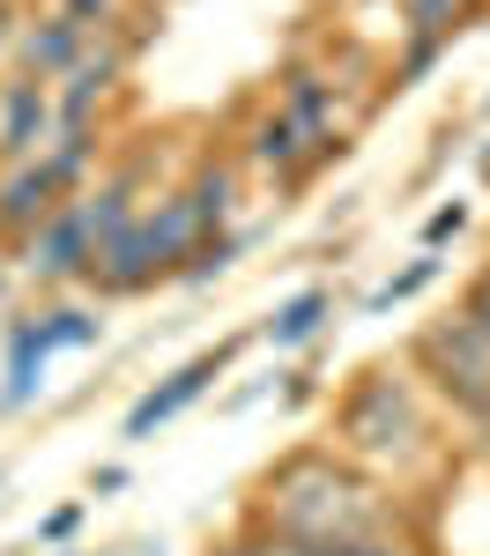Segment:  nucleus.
Listing matches in <instances>:
<instances>
[{"label": "nucleus", "mask_w": 490, "mask_h": 556, "mask_svg": "<svg viewBox=\"0 0 490 556\" xmlns=\"http://www.w3.org/2000/svg\"><path fill=\"white\" fill-rule=\"evenodd\" d=\"M89 267H97V223H89L83 201H67V208L23 245V275H30L38 290H75V282H89Z\"/></svg>", "instance_id": "8"}, {"label": "nucleus", "mask_w": 490, "mask_h": 556, "mask_svg": "<svg viewBox=\"0 0 490 556\" xmlns=\"http://www.w3.org/2000/svg\"><path fill=\"white\" fill-rule=\"evenodd\" d=\"M461 230H468V201L453 193V201H439V208L424 215V230H416V238H424V253H439V245H453Z\"/></svg>", "instance_id": "23"}, {"label": "nucleus", "mask_w": 490, "mask_h": 556, "mask_svg": "<svg viewBox=\"0 0 490 556\" xmlns=\"http://www.w3.org/2000/svg\"><path fill=\"white\" fill-rule=\"evenodd\" d=\"M246 245H253L246 230H223V238H209L201 253L186 260V282H216V275H223V267H230V260H238V253H246Z\"/></svg>", "instance_id": "21"}, {"label": "nucleus", "mask_w": 490, "mask_h": 556, "mask_svg": "<svg viewBox=\"0 0 490 556\" xmlns=\"http://www.w3.org/2000/svg\"><path fill=\"white\" fill-rule=\"evenodd\" d=\"M453 319L490 349V260H476V275L461 282V304H453Z\"/></svg>", "instance_id": "20"}, {"label": "nucleus", "mask_w": 490, "mask_h": 556, "mask_svg": "<svg viewBox=\"0 0 490 556\" xmlns=\"http://www.w3.org/2000/svg\"><path fill=\"white\" fill-rule=\"evenodd\" d=\"M127 67H134V38H120V30H104V38L89 45L83 60L52 83V104H60V134H75V127H97V112L120 97V83H127Z\"/></svg>", "instance_id": "6"}, {"label": "nucleus", "mask_w": 490, "mask_h": 556, "mask_svg": "<svg viewBox=\"0 0 490 556\" xmlns=\"http://www.w3.org/2000/svg\"><path fill=\"white\" fill-rule=\"evenodd\" d=\"M15 30H23V15H15V0H0V52H15Z\"/></svg>", "instance_id": "27"}, {"label": "nucleus", "mask_w": 490, "mask_h": 556, "mask_svg": "<svg viewBox=\"0 0 490 556\" xmlns=\"http://www.w3.org/2000/svg\"><path fill=\"white\" fill-rule=\"evenodd\" d=\"M409 364H416V379L431 386V401L445 408V424L461 438V453H476L490 460V349L445 312V319H424L409 349H401Z\"/></svg>", "instance_id": "3"}, {"label": "nucleus", "mask_w": 490, "mask_h": 556, "mask_svg": "<svg viewBox=\"0 0 490 556\" xmlns=\"http://www.w3.org/2000/svg\"><path fill=\"white\" fill-rule=\"evenodd\" d=\"M75 527H83V505H60V513H45V519H38V542H67Z\"/></svg>", "instance_id": "26"}, {"label": "nucleus", "mask_w": 490, "mask_h": 556, "mask_svg": "<svg viewBox=\"0 0 490 556\" xmlns=\"http://www.w3.org/2000/svg\"><path fill=\"white\" fill-rule=\"evenodd\" d=\"M483 0H401V38H445L453 45V30L476 15Z\"/></svg>", "instance_id": "18"}, {"label": "nucleus", "mask_w": 490, "mask_h": 556, "mask_svg": "<svg viewBox=\"0 0 490 556\" xmlns=\"http://www.w3.org/2000/svg\"><path fill=\"white\" fill-rule=\"evenodd\" d=\"M209 556H298V549H290V542H275V534H261L253 519H238V534H230V542H216Z\"/></svg>", "instance_id": "24"}, {"label": "nucleus", "mask_w": 490, "mask_h": 556, "mask_svg": "<svg viewBox=\"0 0 490 556\" xmlns=\"http://www.w3.org/2000/svg\"><path fill=\"white\" fill-rule=\"evenodd\" d=\"M38 327H45V349H52V356L104 342V312H97V304H45Z\"/></svg>", "instance_id": "17"}, {"label": "nucleus", "mask_w": 490, "mask_h": 556, "mask_svg": "<svg viewBox=\"0 0 490 556\" xmlns=\"http://www.w3.org/2000/svg\"><path fill=\"white\" fill-rule=\"evenodd\" d=\"M275 104L312 134V149H319V164H335V156H350V119H342V83H335V67H312V60H282V75H275Z\"/></svg>", "instance_id": "5"}, {"label": "nucleus", "mask_w": 490, "mask_h": 556, "mask_svg": "<svg viewBox=\"0 0 490 556\" xmlns=\"http://www.w3.org/2000/svg\"><path fill=\"white\" fill-rule=\"evenodd\" d=\"M238 156L253 164L261 178H275L282 193H298L312 172H319V149H312V134L282 112V104H261V112H246V127H238Z\"/></svg>", "instance_id": "7"}, {"label": "nucleus", "mask_w": 490, "mask_h": 556, "mask_svg": "<svg viewBox=\"0 0 490 556\" xmlns=\"http://www.w3.org/2000/svg\"><path fill=\"white\" fill-rule=\"evenodd\" d=\"M445 38H401V60H394V89H416L431 67H439Z\"/></svg>", "instance_id": "22"}, {"label": "nucleus", "mask_w": 490, "mask_h": 556, "mask_svg": "<svg viewBox=\"0 0 490 556\" xmlns=\"http://www.w3.org/2000/svg\"><path fill=\"white\" fill-rule=\"evenodd\" d=\"M193 253H201L193 201H186V186H164V193H156V201L97 253L89 290H97V298H134V290H149V282H164V275H186Z\"/></svg>", "instance_id": "4"}, {"label": "nucleus", "mask_w": 490, "mask_h": 556, "mask_svg": "<svg viewBox=\"0 0 490 556\" xmlns=\"http://www.w3.org/2000/svg\"><path fill=\"white\" fill-rule=\"evenodd\" d=\"M476 164H483V178H490V141H483V156H476Z\"/></svg>", "instance_id": "29"}, {"label": "nucleus", "mask_w": 490, "mask_h": 556, "mask_svg": "<svg viewBox=\"0 0 490 556\" xmlns=\"http://www.w3.org/2000/svg\"><path fill=\"white\" fill-rule=\"evenodd\" d=\"M67 201H75V193L52 178L45 156H38V164H8V178H0V238H8V245H30Z\"/></svg>", "instance_id": "11"}, {"label": "nucleus", "mask_w": 490, "mask_h": 556, "mask_svg": "<svg viewBox=\"0 0 490 556\" xmlns=\"http://www.w3.org/2000/svg\"><path fill=\"white\" fill-rule=\"evenodd\" d=\"M89 45H97V30H83L67 8H45V15H30V23L15 30V75H30V83H60Z\"/></svg>", "instance_id": "12"}, {"label": "nucleus", "mask_w": 490, "mask_h": 556, "mask_svg": "<svg viewBox=\"0 0 490 556\" xmlns=\"http://www.w3.org/2000/svg\"><path fill=\"white\" fill-rule=\"evenodd\" d=\"M97 497H112V490H127V468H97V482H89Z\"/></svg>", "instance_id": "28"}, {"label": "nucleus", "mask_w": 490, "mask_h": 556, "mask_svg": "<svg viewBox=\"0 0 490 556\" xmlns=\"http://www.w3.org/2000/svg\"><path fill=\"white\" fill-rule=\"evenodd\" d=\"M261 534L290 542L298 556H431V542H409V534H342V527H261Z\"/></svg>", "instance_id": "13"}, {"label": "nucleus", "mask_w": 490, "mask_h": 556, "mask_svg": "<svg viewBox=\"0 0 490 556\" xmlns=\"http://www.w3.org/2000/svg\"><path fill=\"white\" fill-rule=\"evenodd\" d=\"M483 119H490V97H483Z\"/></svg>", "instance_id": "30"}, {"label": "nucleus", "mask_w": 490, "mask_h": 556, "mask_svg": "<svg viewBox=\"0 0 490 556\" xmlns=\"http://www.w3.org/2000/svg\"><path fill=\"white\" fill-rule=\"evenodd\" d=\"M439 275H445V260H439V253H416V260H409V267H394V275H387V282H379V290L364 298V312H394V304L424 298V290H431Z\"/></svg>", "instance_id": "19"}, {"label": "nucleus", "mask_w": 490, "mask_h": 556, "mask_svg": "<svg viewBox=\"0 0 490 556\" xmlns=\"http://www.w3.org/2000/svg\"><path fill=\"white\" fill-rule=\"evenodd\" d=\"M327 445L350 453L364 475H379L387 490L431 505V513H439V490L453 482V468H461V438H453L445 408L431 401V386L416 379L409 356H379V364H364V371L335 393Z\"/></svg>", "instance_id": "1"}, {"label": "nucleus", "mask_w": 490, "mask_h": 556, "mask_svg": "<svg viewBox=\"0 0 490 556\" xmlns=\"http://www.w3.org/2000/svg\"><path fill=\"white\" fill-rule=\"evenodd\" d=\"M186 201H193V223H201V245L223 238V230H230V208H238V178H230V164H223V156H201L193 178H186Z\"/></svg>", "instance_id": "16"}, {"label": "nucleus", "mask_w": 490, "mask_h": 556, "mask_svg": "<svg viewBox=\"0 0 490 556\" xmlns=\"http://www.w3.org/2000/svg\"><path fill=\"white\" fill-rule=\"evenodd\" d=\"M0 290H8V275H0Z\"/></svg>", "instance_id": "31"}, {"label": "nucleus", "mask_w": 490, "mask_h": 556, "mask_svg": "<svg viewBox=\"0 0 490 556\" xmlns=\"http://www.w3.org/2000/svg\"><path fill=\"white\" fill-rule=\"evenodd\" d=\"M327 319H335V290H298V298H282L275 304V319L261 327V342L267 349H312L319 334H327Z\"/></svg>", "instance_id": "15"}, {"label": "nucleus", "mask_w": 490, "mask_h": 556, "mask_svg": "<svg viewBox=\"0 0 490 556\" xmlns=\"http://www.w3.org/2000/svg\"><path fill=\"white\" fill-rule=\"evenodd\" d=\"M45 364H52V349H45V327L38 312L30 319H15L8 327V356H0V408H30L45 393Z\"/></svg>", "instance_id": "14"}, {"label": "nucleus", "mask_w": 490, "mask_h": 556, "mask_svg": "<svg viewBox=\"0 0 490 556\" xmlns=\"http://www.w3.org/2000/svg\"><path fill=\"white\" fill-rule=\"evenodd\" d=\"M246 519L261 527H342V534H409V542H431L439 513L387 490L379 475H364L350 453H335L327 438L282 453L275 468L253 482V505Z\"/></svg>", "instance_id": "2"}, {"label": "nucleus", "mask_w": 490, "mask_h": 556, "mask_svg": "<svg viewBox=\"0 0 490 556\" xmlns=\"http://www.w3.org/2000/svg\"><path fill=\"white\" fill-rule=\"evenodd\" d=\"M60 8H67V15H75L83 30H97V38L127 23V0H60Z\"/></svg>", "instance_id": "25"}, {"label": "nucleus", "mask_w": 490, "mask_h": 556, "mask_svg": "<svg viewBox=\"0 0 490 556\" xmlns=\"http://www.w3.org/2000/svg\"><path fill=\"white\" fill-rule=\"evenodd\" d=\"M60 141V104H52V83H0V156L8 164H38L45 149Z\"/></svg>", "instance_id": "10"}, {"label": "nucleus", "mask_w": 490, "mask_h": 556, "mask_svg": "<svg viewBox=\"0 0 490 556\" xmlns=\"http://www.w3.org/2000/svg\"><path fill=\"white\" fill-rule=\"evenodd\" d=\"M230 356H238V342L201 349L193 364H178L172 379H164V386H149V393H141V401L127 408L120 438H149V430H164V424H172V416H186V408H193V401H201V393H209V386H216L223 371H230Z\"/></svg>", "instance_id": "9"}]
</instances>
